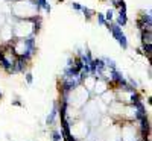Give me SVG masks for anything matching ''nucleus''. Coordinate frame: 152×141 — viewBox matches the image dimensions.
I'll return each mask as SVG.
<instances>
[{
	"label": "nucleus",
	"mask_w": 152,
	"mask_h": 141,
	"mask_svg": "<svg viewBox=\"0 0 152 141\" xmlns=\"http://www.w3.org/2000/svg\"><path fill=\"white\" fill-rule=\"evenodd\" d=\"M0 97H2V91H0Z\"/></svg>",
	"instance_id": "15"
},
{
	"label": "nucleus",
	"mask_w": 152,
	"mask_h": 141,
	"mask_svg": "<svg viewBox=\"0 0 152 141\" xmlns=\"http://www.w3.org/2000/svg\"><path fill=\"white\" fill-rule=\"evenodd\" d=\"M108 31H110V32L113 33V36L117 40V43L120 44L122 49H128V40H126V35L123 33L122 28H119L117 24H111Z\"/></svg>",
	"instance_id": "1"
},
{
	"label": "nucleus",
	"mask_w": 152,
	"mask_h": 141,
	"mask_svg": "<svg viewBox=\"0 0 152 141\" xmlns=\"http://www.w3.org/2000/svg\"><path fill=\"white\" fill-rule=\"evenodd\" d=\"M59 2H62V0H59Z\"/></svg>",
	"instance_id": "16"
},
{
	"label": "nucleus",
	"mask_w": 152,
	"mask_h": 141,
	"mask_svg": "<svg viewBox=\"0 0 152 141\" xmlns=\"http://www.w3.org/2000/svg\"><path fill=\"white\" fill-rule=\"evenodd\" d=\"M113 15H114V12H113V9H108V11H107V14H104L105 20H108V21H111V20H113Z\"/></svg>",
	"instance_id": "9"
},
{
	"label": "nucleus",
	"mask_w": 152,
	"mask_h": 141,
	"mask_svg": "<svg viewBox=\"0 0 152 141\" xmlns=\"http://www.w3.org/2000/svg\"><path fill=\"white\" fill-rule=\"evenodd\" d=\"M140 21L145 24V26L148 28V29H151V26H152V18H151V12H145V14H142V18H140Z\"/></svg>",
	"instance_id": "3"
},
{
	"label": "nucleus",
	"mask_w": 152,
	"mask_h": 141,
	"mask_svg": "<svg viewBox=\"0 0 152 141\" xmlns=\"http://www.w3.org/2000/svg\"><path fill=\"white\" fill-rule=\"evenodd\" d=\"M128 23V15H126V9H120L119 11V15H117V26H125Z\"/></svg>",
	"instance_id": "2"
},
{
	"label": "nucleus",
	"mask_w": 152,
	"mask_h": 141,
	"mask_svg": "<svg viewBox=\"0 0 152 141\" xmlns=\"http://www.w3.org/2000/svg\"><path fill=\"white\" fill-rule=\"evenodd\" d=\"M66 141H78V140H76V138H75L73 135H70L69 138H66Z\"/></svg>",
	"instance_id": "14"
},
{
	"label": "nucleus",
	"mask_w": 152,
	"mask_h": 141,
	"mask_svg": "<svg viewBox=\"0 0 152 141\" xmlns=\"http://www.w3.org/2000/svg\"><path fill=\"white\" fill-rule=\"evenodd\" d=\"M81 6H82V5L76 3V2H73V3H72V8H73V9H76V11H81Z\"/></svg>",
	"instance_id": "12"
},
{
	"label": "nucleus",
	"mask_w": 152,
	"mask_h": 141,
	"mask_svg": "<svg viewBox=\"0 0 152 141\" xmlns=\"http://www.w3.org/2000/svg\"><path fill=\"white\" fill-rule=\"evenodd\" d=\"M143 50H145V53H146L148 56H151V53H152V46H151V44L143 43Z\"/></svg>",
	"instance_id": "8"
},
{
	"label": "nucleus",
	"mask_w": 152,
	"mask_h": 141,
	"mask_svg": "<svg viewBox=\"0 0 152 141\" xmlns=\"http://www.w3.org/2000/svg\"><path fill=\"white\" fill-rule=\"evenodd\" d=\"M102 61H104V64H105V67H110L111 70H116V62H114L113 59H110V58H104Z\"/></svg>",
	"instance_id": "7"
},
{
	"label": "nucleus",
	"mask_w": 152,
	"mask_h": 141,
	"mask_svg": "<svg viewBox=\"0 0 152 141\" xmlns=\"http://www.w3.org/2000/svg\"><path fill=\"white\" fill-rule=\"evenodd\" d=\"M26 82H28V84H32V82H34V78H32L31 73H26Z\"/></svg>",
	"instance_id": "11"
},
{
	"label": "nucleus",
	"mask_w": 152,
	"mask_h": 141,
	"mask_svg": "<svg viewBox=\"0 0 152 141\" xmlns=\"http://www.w3.org/2000/svg\"><path fill=\"white\" fill-rule=\"evenodd\" d=\"M12 105H15V106H21V102H20V100H12Z\"/></svg>",
	"instance_id": "13"
},
{
	"label": "nucleus",
	"mask_w": 152,
	"mask_h": 141,
	"mask_svg": "<svg viewBox=\"0 0 152 141\" xmlns=\"http://www.w3.org/2000/svg\"><path fill=\"white\" fill-rule=\"evenodd\" d=\"M56 114H58V108H56V105H55L53 109H52V112L47 115L46 123H47V124H53V123H55V118H56Z\"/></svg>",
	"instance_id": "4"
},
{
	"label": "nucleus",
	"mask_w": 152,
	"mask_h": 141,
	"mask_svg": "<svg viewBox=\"0 0 152 141\" xmlns=\"http://www.w3.org/2000/svg\"><path fill=\"white\" fill-rule=\"evenodd\" d=\"M97 21H99V24H105L107 26V20H105V17H104V14H97Z\"/></svg>",
	"instance_id": "10"
},
{
	"label": "nucleus",
	"mask_w": 152,
	"mask_h": 141,
	"mask_svg": "<svg viewBox=\"0 0 152 141\" xmlns=\"http://www.w3.org/2000/svg\"><path fill=\"white\" fill-rule=\"evenodd\" d=\"M81 11H82V14H84V17H85L87 20H90V18H91L93 11H91L90 8H87V6H81Z\"/></svg>",
	"instance_id": "6"
},
{
	"label": "nucleus",
	"mask_w": 152,
	"mask_h": 141,
	"mask_svg": "<svg viewBox=\"0 0 152 141\" xmlns=\"http://www.w3.org/2000/svg\"><path fill=\"white\" fill-rule=\"evenodd\" d=\"M37 2V6H38V9H46V12H50V5L47 3V0H35Z\"/></svg>",
	"instance_id": "5"
}]
</instances>
